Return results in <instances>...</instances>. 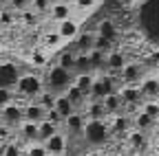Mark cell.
I'll use <instances>...</instances> for the list:
<instances>
[{"mask_svg": "<svg viewBox=\"0 0 159 156\" xmlns=\"http://www.w3.org/2000/svg\"><path fill=\"white\" fill-rule=\"evenodd\" d=\"M75 55H77V53H75V51H69V48H66V51H60L55 64H57L60 68L73 73V70H75ZM73 75H75V73H73Z\"/></svg>", "mask_w": 159, "mask_h": 156, "instance_id": "cell-28", "label": "cell"}, {"mask_svg": "<svg viewBox=\"0 0 159 156\" xmlns=\"http://www.w3.org/2000/svg\"><path fill=\"white\" fill-rule=\"evenodd\" d=\"M66 42L60 37V33L57 31H44L42 35H40V46H42L44 51H57V48H62Z\"/></svg>", "mask_w": 159, "mask_h": 156, "instance_id": "cell-18", "label": "cell"}, {"mask_svg": "<svg viewBox=\"0 0 159 156\" xmlns=\"http://www.w3.org/2000/svg\"><path fill=\"white\" fill-rule=\"evenodd\" d=\"M142 112H146L152 119H159V99H146L142 103Z\"/></svg>", "mask_w": 159, "mask_h": 156, "instance_id": "cell-35", "label": "cell"}, {"mask_svg": "<svg viewBox=\"0 0 159 156\" xmlns=\"http://www.w3.org/2000/svg\"><path fill=\"white\" fill-rule=\"evenodd\" d=\"M0 156H25V150L20 147L18 141H9V143L2 145V154Z\"/></svg>", "mask_w": 159, "mask_h": 156, "instance_id": "cell-34", "label": "cell"}, {"mask_svg": "<svg viewBox=\"0 0 159 156\" xmlns=\"http://www.w3.org/2000/svg\"><path fill=\"white\" fill-rule=\"evenodd\" d=\"M69 18H73V7L71 2H66V0H57V2L51 5V11H49V20L51 22H64L69 20Z\"/></svg>", "mask_w": 159, "mask_h": 156, "instance_id": "cell-12", "label": "cell"}, {"mask_svg": "<svg viewBox=\"0 0 159 156\" xmlns=\"http://www.w3.org/2000/svg\"><path fill=\"white\" fill-rule=\"evenodd\" d=\"M22 106H25V101L16 99L9 106L0 108V123H5V125H9V128L16 130L20 123H22Z\"/></svg>", "mask_w": 159, "mask_h": 156, "instance_id": "cell-4", "label": "cell"}, {"mask_svg": "<svg viewBox=\"0 0 159 156\" xmlns=\"http://www.w3.org/2000/svg\"><path fill=\"white\" fill-rule=\"evenodd\" d=\"M64 95H66V99L73 103V108H75V110H80V112H82V110L86 108V103H89V97H86L82 90H80L75 84H71V86L66 88V92H64Z\"/></svg>", "mask_w": 159, "mask_h": 156, "instance_id": "cell-20", "label": "cell"}, {"mask_svg": "<svg viewBox=\"0 0 159 156\" xmlns=\"http://www.w3.org/2000/svg\"><path fill=\"white\" fill-rule=\"evenodd\" d=\"M20 75L22 73H20V68L13 62H0V88H11L13 90Z\"/></svg>", "mask_w": 159, "mask_h": 156, "instance_id": "cell-7", "label": "cell"}, {"mask_svg": "<svg viewBox=\"0 0 159 156\" xmlns=\"http://www.w3.org/2000/svg\"><path fill=\"white\" fill-rule=\"evenodd\" d=\"M95 51H102V53H108V51H113V42H108V40H104V37H95V46H93Z\"/></svg>", "mask_w": 159, "mask_h": 156, "instance_id": "cell-42", "label": "cell"}, {"mask_svg": "<svg viewBox=\"0 0 159 156\" xmlns=\"http://www.w3.org/2000/svg\"><path fill=\"white\" fill-rule=\"evenodd\" d=\"M99 0H73V9L80 11V13H89L97 7Z\"/></svg>", "mask_w": 159, "mask_h": 156, "instance_id": "cell-37", "label": "cell"}, {"mask_svg": "<svg viewBox=\"0 0 159 156\" xmlns=\"http://www.w3.org/2000/svg\"><path fill=\"white\" fill-rule=\"evenodd\" d=\"M51 0H31V9L38 13V15H49V11H51Z\"/></svg>", "mask_w": 159, "mask_h": 156, "instance_id": "cell-36", "label": "cell"}, {"mask_svg": "<svg viewBox=\"0 0 159 156\" xmlns=\"http://www.w3.org/2000/svg\"><path fill=\"white\" fill-rule=\"evenodd\" d=\"M11 101H16V92L11 88H0V108L9 106Z\"/></svg>", "mask_w": 159, "mask_h": 156, "instance_id": "cell-39", "label": "cell"}, {"mask_svg": "<svg viewBox=\"0 0 159 156\" xmlns=\"http://www.w3.org/2000/svg\"><path fill=\"white\" fill-rule=\"evenodd\" d=\"M51 2H57V0H51Z\"/></svg>", "mask_w": 159, "mask_h": 156, "instance_id": "cell-45", "label": "cell"}, {"mask_svg": "<svg viewBox=\"0 0 159 156\" xmlns=\"http://www.w3.org/2000/svg\"><path fill=\"white\" fill-rule=\"evenodd\" d=\"M102 103H104L108 116H115V114H119V112L124 110V101H122V97H119V92H111V95H106Z\"/></svg>", "mask_w": 159, "mask_h": 156, "instance_id": "cell-24", "label": "cell"}, {"mask_svg": "<svg viewBox=\"0 0 159 156\" xmlns=\"http://www.w3.org/2000/svg\"><path fill=\"white\" fill-rule=\"evenodd\" d=\"M42 90H47L44 77L35 75V73H22L18 77L16 86H13L16 99H20V101H35Z\"/></svg>", "mask_w": 159, "mask_h": 156, "instance_id": "cell-1", "label": "cell"}, {"mask_svg": "<svg viewBox=\"0 0 159 156\" xmlns=\"http://www.w3.org/2000/svg\"><path fill=\"white\" fill-rule=\"evenodd\" d=\"M73 73H91L89 53H77V55H75V70H73Z\"/></svg>", "mask_w": 159, "mask_h": 156, "instance_id": "cell-33", "label": "cell"}, {"mask_svg": "<svg viewBox=\"0 0 159 156\" xmlns=\"http://www.w3.org/2000/svg\"><path fill=\"white\" fill-rule=\"evenodd\" d=\"M16 18H18V27H20V29H35V27L40 24V18H42V15H38V13L29 7V9H25V11H18Z\"/></svg>", "mask_w": 159, "mask_h": 156, "instance_id": "cell-21", "label": "cell"}, {"mask_svg": "<svg viewBox=\"0 0 159 156\" xmlns=\"http://www.w3.org/2000/svg\"><path fill=\"white\" fill-rule=\"evenodd\" d=\"M47 156H57V154H49V152H47Z\"/></svg>", "mask_w": 159, "mask_h": 156, "instance_id": "cell-44", "label": "cell"}, {"mask_svg": "<svg viewBox=\"0 0 159 156\" xmlns=\"http://www.w3.org/2000/svg\"><path fill=\"white\" fill-rule=\"evenodd\" d=\"M130 125H133V119L128 114H115V116H108V130H111V136L113 134H119V136H126L130 132Z\"/></svg>", "mask_w": 159, "mask_h": 156, "instance_id": "cell-11", "label": "cell"}, {"mask_svg": "<svg viewBox=\"0 0 159 156\" xmlns=\"http://www.w3.org/2000/svg\"><path fill=\"white\" fill-rule=\"evenodd\" d=\"M139 90L144 99H159V77L144 75V79L139 82Z\"/></svg>", "mask_w": 159, "mask_h": 156, "instance_id": "cell-15", "label": "cell"}, {"mask_svg": "<svg viewBox=\"0 0 159 156\" xmlns=\"http://www.w3.org/2000/svg\"><path fill=\"white\" fill-rule=\"evenodd\" d=\"M142 79H144V70H142V66H139L137 62H128L122 68V73H119L122 86H139Z\"/></svg>", "mask_w": 159, "mask_h": 156, "instance_id": "cell-6", "label": "cell"}, {"mask_svg": "<svg viewBox=\"0 0 159 156\" xmlns=\"http://www.w3.org/2000/svg\"><path fill=\"white\" fill-rule=\"evenodd\" d=\"M84 123H86L84 112L75 110V112L69 116V119L64 121V128H66V132H69L71 136H82V132H84Z\"/></svg>", "mask_w": 159, "mask_h": 156, "instance_id": "cell-17", "label": "cell"}, {"mask_svg": "<svg viewBox=\"0 0 159 156\" xmlns=\"http://www.w3.org/2000/svg\"><path fill=\"white\" fill-rule=\"evenodd\" d=\"M25 156H47V147H44V143H29L27 147H25Z\"/></svg>", "mask_w": 159, "mask_h": 156, "instance_id": "cell-38", "label": "cell"}, {"mask_svg": "<svg viewBox=\"0 0 159 156\" xmlns=\"http://www.w3.org/2000/svg\"><path fill=\"white\" fill-rule=\"evenodd\" d=\"M44 119H47V110L40 106L38 101H25V106H22V121L40 123Z\"/></svg>", "mask_w": 159, "mask_h": 156, "instance_id": "cell-13", "label": "cell"}, {"mask_svg": "<svg viewBox=\"0 0 159 156\" xmlns=\"http://www.w3.org/2000/svg\"><path fill=\"white\" fill-rule=\"evenodd\" d=\"M95 33H97L99 37H104V40L113 42V44H115V40L119 37V29H117L115 20H111V18H104V20H99L97 27H95Z\"/></svg>", "mask_w": 159, "mask_h": 156, "instance_id": "cell-14", "label": "cell"}, {"mask_svg": "<svg viewBox=\"0 0 159 156\" xmlns=\"http://www.w3.org/2000/svg\"><path fill=\"white\" fill-rule=\"evenodd\" d=\"M47 121H51L53 125H57L60 130H62V125H64V116L53 108V110H47Z\"/></svg>", "mask_w": 159, "mask_h": 156, "instance_id": "cell-40", "label": "cell"}, {"mask_svg": "<svg viewBox=\"0 0 159 156\" xmlns=\"http://www.w3.org/2000/svg\"><path fill=\"white\" fill-rule=\"evenodd\" d=\"M55 110H57L60 114L64 116V121H66L69 116H71V114L75 112L73 103H71V101L66 99V95H57V97H55Z\"/></svg>", "mask_w": 159, "mask_h": 156, "instance_id": "cell-29", "label": "cell"}, {"mask_svg": "<svg viewBox=\"0 0 159 156\" xmlns=\"http://www.w3.org/2000/svg\"><path fill=\"white\" fill-rule=\"evenodd\" d=\"M119 97H122V101H124V108L128 110H142V103L146 101L144 97H142V90H139V86H119Z\"/></svg>", "mask_w": 159, "mask_h": 156, "instance_id": "cell-5", "label": "cell"}, {"mask_svg": "<svg viewBox=\"0 0 159 156\" xmlns=\"http://www.w3.org/2000/svg\"><path fill=\"white\" fill-rule=\"evenodd\" d=\"M29 5H31V0H7V7H9V9H13L16 13H18V11L29 9Z\"/></svg>", "mask_w": 159, "mask_h": 156, "instance_id": "cell-41", "label": "cell"}, {"mask_svg": "<svg viewBox=\"0 0 159 156\" xmlns=\"http://www.w3.org/2000/svg\"><path fill=\"white\" fill-rule=\"evenodd\" d=\"M49 51H44L42 46H38V48H33L31 51V55H29V62H31V66H35V68H47L49 66Z\"/></svg>", "mask_w": 159, "mask_h": 156, "instance_id": "cell-27", "label": "cell"}, {"mask_svg": "<svg viewBox=\"0 0 159 156\" xmlns=\"http://www.w3.org/2000/svg\"><path fill=\"white\" fill-rule=\"evenodd\" d=\"M126 64H128V60H126V53H124V51L113 48V51L106 53V73L119 77V73H122V68H124Z\"/></svg>", "mask_w": 159, "mask_h": 156, "instance_id": "cell-9", "label": "cell"}, {"mask_svg": "<svg viewBox=\"0 0 159 156\" xmlns=\"http://www.w3.org/2000/svg\"><path fill=\"white\" fill-rule=\"evenodd\" d=\"M16 134L20 141H27V143H38V123L31 121H22L16 128Z\"/></svg>", "mask_w": 159, "mask_h": 156, "instance_id": "cell-19", "label": "cell"}, {"mask_svg": "<svg viewBox=\"0 0 159 156\" xmlns=\"http://www.w3.org/2000/svg\"><path fill=\"white\" fill-rule=\"evenodd\" d=\"M152 130H155V134H157V136H159V119H157V121H155V128H152Z\"/></svg>", "mask_w": 159, "mask_h": 156, "instance_id": "cell-43", "label": "cell"}, {"mask_svg": "<svg viewBox=\"0 0 159 156\" xmlns=\"http://www.w3.org/2000/svg\"><path fill=\"white\" fill-rule=\"evenodd\" d=\"M82 112H84L86 119H95V121H106V119H108L106 108H104L102 101H91V99H89V103H86V108H84Z\"/></svg>", "mask_w": 159, "mask_h": 156, "instance_id": "cell-23", "label": "cell"}, {"mask_svg": "<svg viewBox=\"0 0 159 156\" xmlns=\"http://www.w3.org/2000/svg\"><path fill=\"white\" fill-rule=\"evenodd\" d=\"M73 73L71 70H64L60 68L57 64L53 66H47V73H44V84H47V90L55 92V95H64L66 88L73 84Z\"/></svg>", "mask_w": 159, "mask_h": 156, "instance_id": "cell-2", "label": "cell"}, {"mask_svg": "<svg viewBox=\"0 0 159 156\" xmlns=\"http://www.w3.org/2000/svg\"><path fill=\"white\" fill-rule=\"evenodd\" d=\"M13 24H18V18H16V11L5 7V9H0V27L2 29H11Z\"/></svg>", "mask_w": 159, "mask_h": 156, "instance_id": "cell-31", "label": "cell"}, {"mask_svg": "<svg viewBox=\"0 0 159 156\" xmlns=\"http://www.w3.org/2000/svg\"><path fill=\"white\" fill-rule=\"evenodd\" d=\"M155 121H157V119H152V116H148L146 112L139 110V112L135 114V119H133V128H135V130H142V132L148 134V132L155 128Z\"/></svg>", "mask_w": 159, "mask_h": 156, "instance_id": "cell-26", "label": "cell"}, {"mask_svg": "<svg viewBox=\"0 0 159 156\" xmlns=\"http://www.w3.org/2000/svg\"><path fill=\"white\" fill-rule=\"evenodd\" d=\"M55 97H57L55 92H51V90H42L35 101H38L40 106H42L44 110H53V108H55Z\"/></svg>", "mask_w": 159, "mask_h": 156, "instance_id": "cell-32", "label": "cell"}, {"mask_svg": "<svg viewBox=\"0 0 159 156\" xmlns=\"http://www.w3.org/2000/svg\"><path fill=\"white\" fill-rule=\"evenodd\" d=\"M111 130H108V119L106 121H95V119H86L84 123V132H82V139L86 145L91 147H99L108 141Z\"/></svg>", "mask_w": 159, "mask_h": 156, "instance_id": "cell-3", "label": "cell"}, {"mask_svg": "<svg viewBox=\"0 0 159 156\" xmlns=\"http://www.w3.org/2000/svg\"><path fill=\"white\" fill-rule=\"evenodd\" d=\"M126 141H128V145H130L135 152H144V150L148 147V134L133 128V130L126 134Z\"/></svg>", "mask_w": 159, "mask_h": 156, "instance_id": "cell-22", "label": "cell"}, {"mask_svg": "<svg viewBox=\"0 0 159 156\" xmlns=\"http://www.w3.org/2000/svg\"><path fill=\"white\" fill-rule=\"evenodd\" d=\"M95 75H97V73H75L73 84L89 97V95H91V88H93V82H95Z\"/></svg>", "mask_w": 159, "mask_h": 156, "instance_id": "cell-25", "label": "cell"}, {"mask_svg": "<svg viewBox=\"0 0 159 156\" xmlns=\"http://www.w3.org/2000/svg\"><path fill=\"white\" fill-rule=\"evenodd\" d=\"M95 37H97L95 31H80V35L73 40V44H75L73 51L75 53H91L95 46Z\"/></svg>", "mask_w": 159, "mask_h": 156, "instance_id": "cell-16", "label": "cell"}, {"mask_svg": "<svg viewBox=\"0 0 159 156\" xmlns=\"http://www.w3.org/2000/svg\"><path fill=\"white\" fill-rule=\"evenodd\" d=\"M0 5H2V0H0Z\"/></svg>", "mask_w": 159, "mask_h": 156, "instance_id": "cell-46", "label": "cell"}, {"mask_svg": "<svg viewBox=\"0 0 159 156\" xmlns=\"http://www.w3.org/2000/svg\"><path fill=\"white\" fill-rule=\"evenodd\" d=\"M44 147L49 154H57V156H64L66 154V147H69V136L64 130H57L51 139L44 141Z\"/></svg>", "mask_w": 159, "mask_h": 156, "instance_id": "cell-8", "label": "cell"}, {"mask_svg": "<svg viewBox=\"0 0 159 156\" xmlns=\"http://www.w3.org/2000/svg\"><path fill=\"white\" fill-rule=\"evenodd\" d=\"M80 20L73 15V18H69V20H64V22H57V27H55V31L60 33V37H62L64 42H73L75 37L80 35Z\"/></svg>", "mask_w": 159, "mask_h": 156, "instance_id": "cell-10", "label": "cell"}, {"mask_svg": "<svg viewBox=\"0 0 159 156\" xmlns=\"http://www.w3.org/2000/svg\"><path fill=\"white\" fill-rule=\"evenodd\" d=\"M57 130H60V128L53 125V123L47 121V119H44V121H40V123H38V141H40V143H44L47 139H51V136H53Z\"/></svg>", "mask_w": 159, "mask_h": 156, "instance_id": "cell-30", "label": "cell"}]
</instances>
